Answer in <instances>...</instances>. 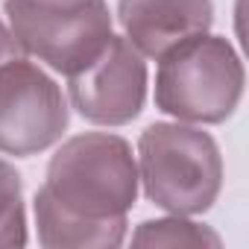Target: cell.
Returning a JSON list of instances; mask_svg holds the SVG:
<instances>
[{"label": "cell", "mask_w": 249, "mask_h": 249, "mask_svg": "<svg viewBox=\"0 0 249 249\" xmlns=\"http://www.w3.org/2000/svg\"><path fill=\"white\" fill-rule=\"evenodd\" d=\"M138 188V161L123 135L82 132L62 141L33 199L38 243L47 249L120 246Z\"/></svg>", "instance_id": "obj_1"}, {"label": "cell", "mask_w": 249, "mask_h": 249, "mask_svg": "<svg viewBox=\"0 0 249 249\" xmlns=\"http://www.w3.org/2000/svg\"><path fill=\"white\" fill-rule=\"evenodd\" d=\"M138 182L167 214H205L223 191V156L196 123L159 120L138 138Z\"/></svg>", "instance_id": "obj_2"}, {"label": "cell", "mask_w": 249, "mask_h": 249, "mask_svg": "<svg viewBox=\"0 0 249 249\" xmlns=\"http://www.w3.org/2000/svg\"><path fill=\"white\" fill-rule=\"evenodd\" d=\"M243 62L229 38L202 33L159 59L156 106L196 126L226 123L243 97Z\"/></svg>", "instance_id": "obj_3"}, {"label": "cell", "mask_w": 249, "mask_h": 249, "mask_svg": "<svg viewBox=\"0 0 249 249\" xmlns=\"http://www.w3.org/2000/svg\"><path fill=\"white\" fill-rule=\"evenodd\" d=\"M3 12L21 50L65 76L88 68L114 36L106 0H6Z\"/></svg>", "instance_id": "obj_4"}, {"label": "cell", "mask_w": 249, "mask_h": 249, "mask_svg": "<svg viewBox=\"0 0 249 249\" xmlns=\"http://www.w3.org/2000/svg\"><path fill=\"white\" fill-rule=\"evenodd\" d=\"M71 106L62 85L27 53L0 59V153L27 159L62 141Z\"/></svg>", "instance_id": "obj_5"}, {"label": "cell", "mask_w": 249, "mask_h": 249, "mask_svg": "<svg viewBox=\"0 0 249 249\" xmlns=\"http://www.w3.org/2000/svg\"><path fill=\"white\" fill-rule=\"evenodd\" d=\"M147 79L144 56L111 36L88 68L68 76V103L94 126H126L147 103Z\"/></svg>", "instance_id": "obj_6"}, {"label": "cell", "mask_w": 249, "mask_h": 249, "mask_svg": "<svg viewBox=\"0 0 249 249\" xmlns=\"http://www.w3.org/2000/svg\"><path fill=\"white\" fill-rule=\"evenodd\" d=\"M117 21L144 59H161L173 47L202 36L214 24V0H120Z\"/></svg>", "instance_id": "obj_7"}, {"label": "cell", "mask_w": 249, "mask_h": 249, "mask_svg": "<svg viewBox=\"0 0 249 249\" xmlns=\"http://www.w3.org/2000/svg\"><path fill=\"white\" fill-rule=\"evenodd\" d=\"M132 243L135 246H196V249H220L223 237L205 226L196 223L185 214H167L159 220H144L135 231H132Z\"/></svg>", "instance_id": "obj_8"}, {"label": "cell", "mask_w": 249, "mask_h": 249, "mask_svg": "<svg viewBox=\"0 0 249 249\" xmlns=\"http://www.w3.org/2000/svg\"><path fill=\"white\" fill-rule=\"evenodd\" d=\"M24 179L12 161L0 159V246H27Z\"/></svg>", "instance_id": "obj_9"}, {"label": "cell", "mask_w": 249, "mask_h": 249, "mask_svg": "<svg viewBox=\"0 0 249 249\" xmlns=\"http://www.w3.org/2000/svg\"><path fill=\"white\" fill-rule=\"evenodd\" d=\"M15 53H24V50H21V44L15 41V36H12L9 24H6L3 18H0V59L15 56Z\"/></svg>", "instance_id": "obj_10"}]
</instances>
